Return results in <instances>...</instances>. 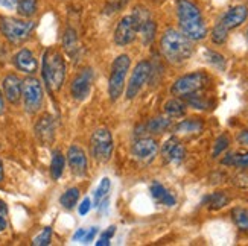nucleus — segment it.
Wrapping results in <instances>:
<instances>
[{
	"mask_svg": "<svg viewBox=\"0 0 248 246\" xmlns=\"http://www.w3.org/2000/svg\"><path fill=\"white\" fill-rule=\"evenodd\" d=\"M35 135L43 145H52L55 140V120L49 114L41 116L35 125Z\"/></svg>",
	"mask_w": 248,
	"mask_h": 246,
	"instance_id": "obj_13",
	"label": "nucleus"
},
{
	"mask_svg": "<svg viewBox=\"0 0 248 246\" xmlns=\"http://www.w3.org/2000/svg\"><path fill=\"white\" fill-rule=\"evenodd\" d=\"M5 230H6V220L5 217L0 216V231H5Z\"/></svg>",
	"mask_w": 248,
	"mask_h": 246,
	"instance_id": "obj_44",
	"label": "nucleus"
},
{
	"mask_svg": "<svg viewBox=\"0 0 248 246\" xmlns=\"http://www.w3.org/2000/svg\"><path fill=\"white\" fill-rule=\"evenodd\" d=\"M41 73L49 91H58L62 87L64 78H66V62L62 55L55 49H47L43 55Z\"/></svg>",
	"mask_w": 248,
	"mask_h": 246,
	"instance_id": "obj_3",
	"label": "nucleus"
},
{
	"mask_svg": "<svg viewBox=\"0 0 248 246\" xmlns=\"http://www.w3.org/2000/svg\"><path fill=\"white\" fill-rule=\"evenodd\" d=\"M62 46L67 50L69 55H72V57L75 55V52L78 50V35L73 29L69 28L66 30V34H64V38H62Z\"/></svg>",
	"mask_w": 248,
	"mask_h": 246,
	"instance_id": "obj_24",
	"label": "nucleus"
},
{
	"mask_svg": "<svg viewBox=\"0 0 248 246\" xmlns=\"http://www.w3.org/2000/svg\"><path fill=\"white\" fill-rule=\"evenodd\" d=\"M14 64L20 72H25V73H35L38 69V62L35 57L32 55V52L28 49H21L20 52L16 53Z\"/></svg>",
	"mask_w": 248,
	"mask_h": 246,
	"instance_id": "obj_18",
	"label": "nucleus"
},
{
	"mask_svg": "<svg viewBox=\"0 0 248 246\" xmlns=\"http://www.w3.org/2000/svg\"><path fill=\"white\" fill-rule=\"evenodd\" d=\"M227 35H229V29H225L219 21L212 30V41L215 44H224V43L227 41Z\"/></svg>",
	"mask_w": 248,
	"mask_h": 246,
	"instance_id": "obj_32",
	"label": "nucleus"
},
{
	"mask_svg": "<svg viewBox=\"0 0 248 246\" xmlns=\"http://www.w3.org/2000/svg\"><path fill=\"white\" fill-rule=\"evenodd\" d=\"M90 208H92V201L89 199V198H85L82 202H81V205H79V208H78V213L81 216H85L87 213L90 211Z\"/></svg>",
	"mask_w": 248,
	"mask_h": 246,
	"instance_id": "obj_40",
	"label": "nucleus"
},
{
	"mask_svg": "<svg viewBox=\"0 0 248 246\" xmlns=\"http://www.w3.org/2000/svg\"><path fill=\"white\" fill-rule=\"evenodd\" d=\"M3 111H5V102H3L2 94H0V114H2Z\"/></svg>",
	"mask_w": 248,
	"mask_h": 246,
	"instance_id": "obj_46",
	"label": "nucleus"
},
{
	"mask_svg": "<svg viewBox=\"0 0 248 246\" xmlns=\"http://www.w3.org/2000/svg\"><path fill=\"white\" fill-rule=\"evenodd\" d=\"M209 78L206 73L195 72L190 74H185V76L178 78L174 85H172L170 93L177 96V98H189L192 94H197L200 90L206 87Z\"/></svg>",
	"mask_w": 248,
	"mask_h": 246,
	"instance_id": "obj_5",
	"label": "nucleus"
},
{
	"mask_svg": "<svg viewBox=\"0 0 248 246\" xmlns=\"http://www.w3.org/2000/svg\"><path fill=\"white\" fill-rule=\"evenodd\" d=\"M21 82L16 74H8V76L3 79L2 87H3V93L5 98L8 99V102L11 103H17L21 98Z\"/></svg>",
	"mask_w": 248,
	"mask_h": 246,
	"instance_id": "obj_17",
	"label": "nucleus"
},
{
	"mask_svg": "<svg viewBox=\"0 0 248 246\" xmlns=\"http://www.w3.org/2000/svg\"><path fill=\"white\" fill-rule=\"evenodd\" d=\"M140 32H142V40L145 44H149L151 41L155 37V23L153 20H148L146 23L140 28Z\"/></svg>",
	"mask_w": 248,
	"mask_h": 246,
	"instance_id": "obj_33",
	"label": "nucleus"
},
{
	"mask_svg": "<svg viewBox=\"0 0 248 246\" xmlns=\"http://www.w3.org/2000/svg\"><path fill=\"white\" fill-rule=\"evenodd\" d=\"M151 72H153V67H151V64L148 61H140L137 64L136 69L133 70L131 78H129V84L126 87V99L128 101L134 99L139 94V91L142 90V87L146 84Z\"/></svg>",
	"mask_w": 248,
	"mask_h": 246,
	"instance_id": "obj_9",
	"label": "nucleus"
},
{
	"mask_svg": "<svg viewBox=\"0 0 248 246\" xmlns=\"http://www.w3.org/2000/svg\"><path fill=\"white\" fill-rule=\"evenodd\" d=\"M0 30H2V34L8 41L17 44V43L25 41L31 35V32L34 30V23L32 21L3 17L0 18Z\"/></svg>",
	"mask_w": 248,
	"mask_h": 246,
	"instance_id": "obj_7",
	"label": "nucleus"
},
{
	"mask_svg": "<svg viewBox=\"0 0 248 246\" xmlns=\"http://www.w3.org/2000/svg\"><path fill=\"white\" fill-rule=\"evenodd\" d=\"M232 217L239 230L248 231V210L247 208H233Z\"/></svg>",
	"mask_w": 248,
	"mask_h": 246,
	"instance_id": "obj_29",
	"label": "nucleus"
},
{
	"mask_svg": "<svg viewBox=\"0 0 248 246\" xmlns=\"http://www.w3.org/2000/svg\"><path fill=\"white\" fill-rule=\"evenodd\" d=\"M136 34H137V28L131 15H125L119 25H117L116 30H114V41L116 44L119 46H126L129 43H133L136 40Z\"/></svg>",
	"mask_w": 248,
	"mask_h": 246,
	"instance_id": "obj_11",
	"label": "nucleus"
},
{
	"mask_svg": "<svg viewBox=\"0 0 248 246\" xmlns=\"http://www.w3.org/2000/svg\"><path fill=\"white\" fill-rule=\"evenodd\" d=\"M189 103L198 110H207L209 108V102L206 99H202L201 96H195V94L189 96Z\"/></svg>",
	"mask_w": 248,
	"mask_h": 246,
	"instance_id": "obj_37",
	"label": "nucleus"
},
{
	"mask_svg": "<svg viewBox=\"0 0 248 246\" xmlns=\"http://www.w3.org/2000/svg\"><path fill=\"white\" fill-rule=\"evenodd\" d=\"M165 113L169 117H181L186 113V105L178 99H170L165 103Z\"/></svg>",
	"mask_w": 248,
	"mask_h": 246,
	"instance_id": "obj_26",
	"label": "nucleus"
},
{
	"mask_svg": "<svg viewBox=\"0 0 248 246\" xmlns=\"http://www.w3.org/2000/svg\"><path fill=\"white\" fill-rule=\"evenodd\" d=\"M131 17H133V20H134L137 30H140V28H142L148 20H151L148 9H146V8H142V6H136V8H134V13L131 14Z\"/></svg>",
	"mask_w": 248,
	"mask_h": 246,
	"instance_id": "obj_31",
	"label": "nucleus"
},
{
	"mask_svg": "<svg viewBox=\"0 0 248 246\" xmlns=\"http://www.w3.org/2000/svg\"><path fill=\"white\" fill-rule=\"evenodd\" d=\"M238 142L248 146V131H242V132L238 135Z\"/></svg>",
	"mask_w": 248,
	"mask_h": 246,
	"instance_id": "obj_43",
	"label": "nucleus"
},
{
	"mask_svg": "<svg viewBox=\"0 0 248 246\" xmlns=\"http://www.w3.org/2000/svg\"><path fill=\"white\" fill-rule=\"evenodd\" d=\"M160 47L165 58L172 64H181L190 58L193 47L190 38L186 37L183 32L175 29H168L160 41Z\"/></svg>",
	"mask_w": 248,
	"mask_h": 246,
	"instance_id": "obj_2",
	"label": "nucleus"
},
{
	"mask_svg": "<svg viewBox=\"0 0 248 246\" xmlns=\"http://www.w3.org/2000/svg\"><path fill=\"white\" fill-rule=\"evenodd\" d=\"M222 164L234 166V167H248V152H236L230 154L222 159Z\"/></svg>",
	"mask_w": 248,
	"mask_h": 246,
	"instance_id": "obj_25",
	"label": "nucleus"
},
{
	"mask_svg": "<svg viewBox=\"0 0 248 246\" xmlns=\"http://www.w3.org/2000/svg\"><path fill=\"white\" fill-rule=\"evenodd\" d=\"M64 164H66V159H64V155L61 154V151H55L52 154V161H50V176L53 179H60L64 170Z\"/></svg>",
	"mask_w": 248,
	"mask_h": 246,
	"instance_id": "obj_20",
	"label": "nucleus"
},
{
	"mask_svg": "<svg viewBox=\"0 0 248 246\" xmlns=\"http://www.w3.org/2000/svg\"><path fill=\"white\" fill-rule=\"evenodd\" d=\"M85 234H87V230L85 228H79L77 232L73 234V240L75 242H79V240H84V237H85Z\"/></svg>",
	"mask_w": 248,
	"mask_h": 246,
	"instance_id": "obj_42",
	"label": "nucleus"
},
{
	"mask_svg": "<svg viewBox=\"0 0 248 246\" xmlns=\"http://www.w3.org/2000/svg\"><path fill=\"white\" fill-rule=\"evenodd\" d=\"M90 149L96 161L107 163L113 155V137L107 128H99L90 137Z\"/></svg>",
	"mask_w": 248,
	"mask_h": 246,
	"instance_id": "obj_6",
	"label": "nucleus"
},
{
	"mask_svg": "<svg viewBox=\"0 0 248 246\" xmlns=\"http://www.w3.org/2000/svg\"><path fill=\"white\" fill-rule=\"evenodd\" d=\"M169 126H170V120L168 119V117H155V119H151L146 125L148 131L154 132V134L165 132Z\"/></svg>",
	"mask_w": 248,
	"mask_h": 246,
	"instance_id": "obj_27",
	"label": "nucleus"
},
{
	"mask_svg": "<svg viewBox=\"0 0 248 246\" xmlns=\"http://www.w3.org/2000/svg\"><path fill=\"white\" fill-rule=\"evenodd\" d=\"M229 143H230V140H229V137H227V135H221V137H218V138H217V142H215L212 155H213V157H218L221 152H224L225 149L229 147Z\"/></svg>",
	"mask_w": 248,
	"mask_h": 246,
	"instance_id": "obj_35",
	"label": "nucleus"
},
{
	"mask_svg": "<svg viewBox=\"0 0 248 246\" xmlns=\"http://www.w3.org/2000/svg\"><path fill=\"white\" fill-rule=\"evenodd\" d=\"M202 122L200 119H189V120H183L175 126V132L180 134H195L202 130Z\"/></svg>",
	"mask_w": 248,
	"mask_h": 246,
	"instance_id": "obj_21",
	"label": "nucleus"
},
{
	"mask_svg": "<svg viewBox=\"0 0 248 246\" xmlns=\"http://www.w3.org/2000/svg\"><path fill=\"white\" fill-rule=\"evenodd\" d=\"M6 204H5V202L3 201H0V213H6Z\"/></svg>",
	"mask_w": 248,
	"mask_h": 246,
	"instance_id": "obj_47",
	"label": "nucleus"
},
{
	"mask_svg": "<svg viewBox=\"0 0 248 246\" xmlns=\"http://www.w3.org/2000/svg\"><path fill=\"white\" fill-rule=\"evenodd\" d=\"M98 230H99L98 227H93L90 231H87V234H85V237H84V240H82V242H84V243L92 242V240H93V237L96 236V234H98Z\"/></svg>",
	"mask_w": 248,
	"mask_h": 246,
	"instance_id": "obj_41",
	"label": "nucleus"
},
{
	"mask_svg": "<svg viewBox=\"0 0 248 246\" xmlns=\"http://www.w3.org/2000/svg\"><path fill=\"white\" fill-rule=\"evenodd\" d=\"M17 9L23 17H32L37 11V0H18Z\"/></svg>",
	"mask_w": 248,
	"mask_h": 246,
	"instance_id": "obj_30",
	"label": "nucleus"
},
{
	"mask_svg": "<svg viewBox=\"0 0 248 246\" xmlns=\"http://www.w3.org/2000/svg\"><path fill=\"white\" fill-rule=\"evenodd\" d=\"M248 17V9L247 6L244 5H236L233 8H230L227 13H225L221 18V25L225 28V29H234L241 26L244 21L247 20Z\"/></svg>",
	"mask_w": 248,
	"mask_h": 246,
	"instance_id": "obj_16",
	"label": "nucleus"
},
{
	"mask_svg": "<svg viewBox=\"0 0 248 246\" xmlns=\"http://www.w3.org/2000/svg\"><path fill=\"white\" fill-rule=\"evenodd\" d=\"M110 188H111V181H110V178H102L99 186L96 187V190H94V195H93V207H99L101 202L107 198V195L110 193Z\"/></svg>",
	"mask_w": 248,
	"mask_h": 246,
	"instance_id": "obj_22",
	"label": "nucleus"
},
{
	"mask_svg": "<svg viewBox=\"0 0 248 246\" xmlns=\"http://www.w3.org/2000/svg\"><path fill=\"white\" fill-rule=\"evenodd\" d=\"M204 202H206L210 210H219V208H222L229 204V198L224 193H221V191H218V193L209 195L206 199H204Z\"/></svg>",
	"mask_w": 248,
	"mask_h": 246,
	"instance_id": "obj_28",
	"label": "nucleus"
},
{
	"mask_svg": "<svg viewBox=\"0 0 248 246\" xmlns=\"http://www.w3.org/2000/svg\"><path fill=\"white\" fill-rule=\"evenodd\" d=\"M161 155L165 157L168 163H174L178 164L181 163L186 157V149L180 143L177 137H170L165 142L163 147H161Z\"/></svg>",
	"mask_w": 248,
	"mask_h": 246,
	"instance_id": "obj_15",
	"label": "nucleus"
},
{
	"mask_svg": "<svg viewBox=\"0 0 248 246\" xmlns=\"http://www.w3.org/2000/svg\"><path fill=\"white\" fill-rule=\"evenodd\" d=\"M50 237H52V230L49 227H46L34 240H32V245H35V246H46V245L50 243Z\"/></svg>",
	"mask_w": 248,
	"mask_h": 246,
	"instance_id": "obj_34",
	"label": "nucleus"
},
{
	"mask_svg": "<svg viewBox=\"0 0 248 246\" xmlns=\"http://www.w3.org/2000/svg\"><path fill=\"white\" fill-rule=\"evenodd\" d=\"M158 152V145L154 138H140L133 145V155L142 163L153 161Z\"/></svg>",
	"mask_w": 248,
	"mask_h": 246,
	"instance_id": "obj_12",
	"label": "nucleus"
},
{
	"mask_svg": "<svg viewBox=\"0 0 248 246\" xmlns=\"http://www.w3.org/2000/svg\"><path fill=\"white\" fill-rule=\"evenodd\" d=\"M21 98L28 113H37L43 105V87L38 79L26 78L21 85Z\"/></svg>",
	"mask_w": 248,
	"mask_h": 246,
	"instance_id": "obj_8",
	"label": "nucleus"
},
{
	"mask_svg": "<svg viewBox=\"0 0 248 246\" xmlns=\"http://www.w3.org/2000/svg\"><path fill=\"white\" fill-rule=\"evenodd\" d=\"M78 199H79V188L72 187V188L66 190V191H64V193L61 195L60 202H61V205H62L64 208L72 210L75 205H77Z\"/></svg>",
	"mask_w": 248,
	"mask_h": 246,
	"instance_id": "obj_23",
	"label": "nucleus"
},
{
	"mask_svg": "<svg viewBox=\"0 0 248 246\" xmlns=\"http://www.w3.org/2000/svg\"><path fill=\"white\" fill-rule=\"evenodd\" d=\"M177 15L183 34L190 40H202L207 35V28L204 25L200 8L190 0H177Z\"/></svg>",
	"mask_w": 248,
	"mask_h": 246,
	"instance_id": "obj_1",
	"label": "nucleus"
},
{
	"mask_svg": "<svg viewBox=\"0 0 248 246\" xmlns=\"http://www.w3.org/2000/svg\"><path fill=\"white\" fill-rule=\"evenodd\" d=\"M129 66H131V58L128 55H119L113 61L108 82V94L111 101H117L121 98L125 87V78L129 72Z\"/></svg>",
	"mask_w": 248,
	"mask_h": 246,
	"instance_id": "obj_4",
	"label": "nucleus"
},
{
	"mask_svg": "<svg viewBox=\"0 0 248 246\" xmlns=\"http://www.w3.org/2000/svg\"><path fill=\"white\" fill-rule=\"evenodd\" d=\"M3 176H5V172H3V163H2V159H0V183L3 181Z\"/></svg>",
	"mask_w": 248,
	"mask_h": 246,
	"instance_id": "obj_45",
	"label": "nucleus"
},
{
	"mask_svg": "<svg viewBox=\"0 0 248 246\" xmlns=\"http://www.w3.org/2000/svg\"><path fill=\"white\" fill-rule=\"evenodd\" d=\"M67 161H69V167H70L73 175L84 176L85 174H87V157H85V152L79 146L73 145L69 147Z\"/></svg>",
	"mask_w": 248,
	"mask_h": 246,
	"instance_id": "obj_14",
	"label": "nucleus"
},
{
	"mask_svg": "<svg viewBox=\"0 0 248 246\" xmlns=\"http://www.w3.org/2000/svg\"><path fill=\"white\" fill-rule=\"evenodd\" d=\"M93 78H94V74L92 69H84L81 73L77 74V78L73 79L72 87H70V91L75 101L82 102L84 99H87V96L92 91Z\"/></svg>",
	"mask_w": 248,
	"mask_h": 246,
	"instance_id": "obj_10",
	"label": "nucleus"
},
{
	"mask_svg": "<svg viewBox=\"0 0 248 246\" xmlns=\"http://www.w3.org/2000/svg\"><path fill=\"white\" fill-rule=\"evenodd\" d=\"M18 6V0H0V8L6 11H14Z\"/></svg>",
	"mask_w": 248,
	"mask_h": 246,
	"instance_id": "obj_39",
	"label": "nucleus"
},
{
	"mask_svg": "<svg viewBox=\"0 0 248 246\" xmlns=\"http://www.w3.org/2000/svg\"><path fill=\"white\" fill-rule=\"evenodd\" d=\"M114 227H110L108 230H107V232H104V236L99 239V242H96V245L98 246H104V245H110V239L114 236Z\"/></svg>",
	"mask_w": 248,
	"mask_h": 246,
	"instance_id": "obj_38",
	"label": "nucleus"
},
{
	"mask_svg": "<svg viewBox=\"0 0 248 246\" xmlns=\"http://www.w3.org/2000/svg\"><path fill=\"white\" fill-rule=\"evenodd\" d=\"M206 55H207L209 62L213 64V66L217 67V69H219V70L225 69V59H224L222 55H219V53H217V52H212V50H209Z\"/></svg>",
	"mask_w": 248,
	"mask_h": 246,
	"instance_id": "obj_36",
	"label": "nucleus"
},
{
	"mask_svg": "<svg viewBox=\"0 0 248 246\" xmlns=\"http://www.w3.org/2000/svg\"><path fill=\"white\" fill-rule=\"evenodd\" d=\"M151 196L154 198V201H157L158 204L161 205H166V207H174L175 205V196L169 193V191L161 186L160 183H154L151 186Z\"/></svg>",
	"mask_w": 248,
	"mask_h": 246,
	"instance_id": "obj_19",
	"label": "nucleus"
}]
</instances>
